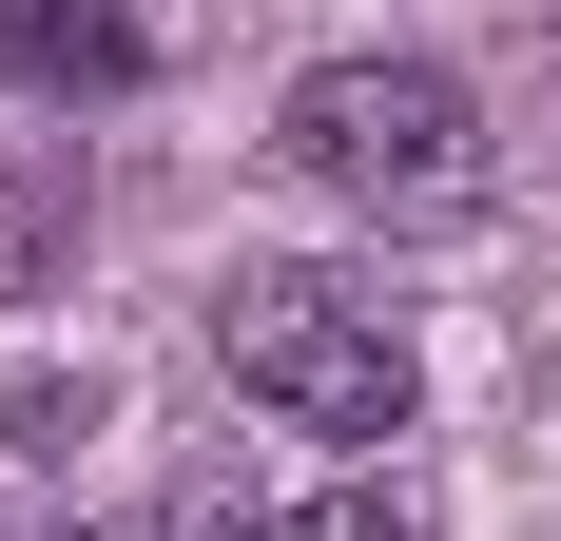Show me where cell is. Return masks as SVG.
<instances>
[{
  "instance_id": "5b68a950",
  "label": "cell",
  "mask_w": 561,
  "mask_h": 541,
  "mask_svg": "<svg viewBox=\"0 0 561 541\" xmlns=\"http://www.w3.org/2000/svg\"><path fill=\"white\" fill-rule=\"evenodd\" d=\"M174 541H272V522H252L232 484H194V503H174Z\"/></svg>"
},
{
  "instance_id": "7a4b0ae2",
  "label": "cell",
  "mask_w": 561,
  "mask_h": 541,
  "mask_svg": "<svg viewBox=\"0 0 561 541\" xmlns=\"http://www.w3.org/2000/svg\"><path fill=\"white\" fill-rule=\"evenodd\" d=\"M272 136H290L310 194H348V214H388V232H426V214L484 194V97H465L446 58H310Z\"/></svg>"
},
{
  "instance_id": "6da1fadb",
  "label": "cell",
  "mask_w": 561,
  "mask_h": 541,
  "mask_svg": "<svg viewBox=\"0 0 561 541\" xmlns=\"http://www.w3.org/2000/svg\"><path fill=\"white\" fill-rule=\"evenodd\" d=\"M214 368L252 387L290 445H407V406H426L388 290H348V270H232L214 290Z\"/></svg>"
},
{
  "instance_id": "3957f363",
  "label": "cell",
  "mask_w": 561,
  "mask_h": 541,
  "mask_svg": "<svg viewBox=\"0 0 561 541\" xmlns=\"http://www.w3.org/2000/svg\"><path fill=\"white\" fill-rule=\"evenodd\" d=\"M0 78H20V97H136L156 39H136L116 0H0Z\"/></svg>"
},
{
  "instance_id": "277c9868",
  "label": "cell",
  "mask_w": 561,
  "mask_h": 541,
  "mask_svg": "<svg viewBox=\"0 0 561 541\" xmlns=\"http://www.w3.org/2000/svg\"><path fill=\"white\" fill-rule=\"evenodd\" d=\"M272 541H426V503H407L388 464H368V484H310V503H290Z\"/></svg>"
}]
</instances>
